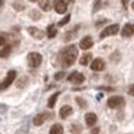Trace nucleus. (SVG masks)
Instances as JSON below:
<instances>
[{
	"instance_id": "nucleus-1",
	"label": "nucleus",
	"mask_w": 134,
	"mask_h": 134,
	"mask_svg": "<svg viewBox=\"0 0 134 134\" xmlns=\"http://www.w3.org/2000/svg\"><path fill=\"white\" fill-rule=\"evenodd\" d=\"M76 56H78V49H76V46L71 45V46H68V48L61 51L58 59H59L62 66H71L76 61Z\"/></svg>"
},
{
	"instance_id": "nucleus-2",
	"label": "nucleus",
	"mask_w": 134,
	"mask_h": 134,
	"mask_svg": "<svg viewBox=\"0 0 134 134\" xmlns=\"http://www.w3.org/2000/svg\"><path fill=\"white\" fill-rule=\"evenodd\" d=\"M27 64L30 68H38L42 64V55L38 52H32L27 55Z\"/></svg>"
},
{
	"instance_id": "nucleus-3",
	"label": "nucleus",
	"mask_w": 134,
	"mask_h": 134,
	"mask_svg": "<svg viewBox=\"0 0 134 134\" xmlns=\"http://www.w3.org/2000/svg\"><path fill=\"white\" fill-rule=\"evenodd\" d=\"M118 30H120V26H118V25H110V26H107L101 33H99V38L104 39V38H107V36L117 35V33H118Z\"/></svg>"
},
{
	"instance_id": "nucleus-4",
	"label": "nucleus",
	"mask_w": 134,
	"mask_h": 134,
	"mask_svg": "<svg viewBox=\"0 0 134 134\" xmlns=\"http://www.w3.org/2000/svg\"><path fill=\"white\" fill-rule=\"evenodd\" d=\"M15 78H16V71H9V74H7V76L4 78V81L0 84V91H3V90H6V88H9L10 85L13 84Z\"/></svg>"
},
{
	"instance_id": "nucleus-5",
	"label": "nucleus",
	"mask_w": 134,
	"mask_h": 134,
	"mask_svg": "<svg viewBox=\"0 0 134 134\" xmlns=\"http://www.w3.org/2000/svg\"><path fill=\"white\" fill-rule=\"evenodd\" d=\"M53 9L59 15L65 13L68 9V0H53Z\"/></svg>"
},
{
	"instance_id": "nucleus-6",
	"label": "nucleus",
	"mask_w": 134,
	"mask_h": 134,
	"mask_svg": "<svg viewBox=\"0 0 134 134\" xmlns=\"http://www.w3.org/2000/svg\"><path fill=\"white\" fill-rule=\"evenodd\" d=\"M68 81L72 82V84L79 85V84H82V82L85 81V76H84V74L78 72V71H74L72 74H69V75H68Z\"/></svg>"
},
{
	"instance_id": "nucleus-7",
	"label": "nucleus",
	"mask_w": 134,
	"mask_h": 134,
	"mask_svg": "<svg viewBox=\"0 0 134 134\" xmlns=\"http://www.w3.org/2000/svg\"><path fill=\"white\" fill-rule=\"evenodd\" d=\"M124 105V98L120 95H114L111 98H108V107L110 108H120Z\"/></svg>"
},
{
	"instance_id": "nucleus-8",
	"label": "nucleus",
	"mask_w": 134,
	"mask_h": 134,
	"mask_svg": "<svg viewBox=\"0 0 134 134\" xmlns=\"http://www.w3.org/2000/svg\"><path fill=\"white\" fill-rule=\"evenodd\" d=\"M51 117H52L51 113H41V114H38V115L33 117V124L35 125H42L46 120H49Z\"/></svg>"
},
{
	"instance_id": "nucleus-9",
	"label": "nucleus",
	"mask_w": 134,
	"mask_h": 134,
	"mask_svg": "<svg viewBox=\"0 0 134 134\" xmlns=\"http://www.w3.org/2000/svg\"><path fill=\"white\" fill-rule=\"evenodd\" d=\"M90 65H91V69L92 71H102L105 68V62H104V59H101V58L92 59Z\"/></svg>"
},
{
	"instance_id": "nucleus-10",
	"label": "nucleus",
	"mask_w": 134,
	"mask_h": 134,
	"mask_svg": "<svg viewBox=\"0 0 134 134\" xmlns=\"http://www.w3.org/2000/svg\"><path fill=\"white\" fill-rule=\"evenodd\" d=\"M92 45H94V41H92V38H91V36H85V38H82L81 42H79V48H81V49H84V51L91 49V48H92Z\"/></svg>"
},
{
	"instance_id": "nucleus-11",
	"label": "nucleus",
	"mask_w": 134,
	"mask_h": 134,
	"mask_svg": "<svg viewBox=\"0 0 134 134\" xmlns=\"http://www.w3.org/2000/svg\"><path fill=\"white\" fill-rule=\"evenodd\" d=\"M27 32H29L30 36H33V39H42L45 36V32H43V30H41L39 27L30 26V27H27Z\"/></svg>"
},
{
	"instance_id": "nucleus-12",
	"label": "nucleus",
	"mask_w": 134,
	"mask_h": 134,
	"mask_svg": "<svg viewBox=\"0 0 134 134\" xmlns=\"http://www.w3.org/2000/svg\"><path fill=\"white\" fill-rule=\"evenodd\" d=\"M134 35V25L133 23H127L121 30V36L122 38H130Z\"/></svg>"
},
{
	"instance_id": "nucleus-13",
	"label": "nucleus",
	"mask_w": 134,
	"mask_h": 134,
	"mask_svg": "<svg viewBox=\"0 0 134 134\" xmlns=\"http://www.w3.org/2000/svg\"><path fill=\"white\" fill-rule=\"evenodd\" d=\"M72 107L71 105H64V107L61 108V111H59V117L61 118H68V117L72 114Z\"/></svg>"
},
{
	"instance_id": "nucleus-14",
	"label": "nucleus",
	"mask_w": 134,
	"mask_h": 134,
	"mask_svg": "<svg viewBox=\"0 0 134 134\" xmlns=\"http://www.w3.org/2000/svg\"><path fill=\"white\" fill-rule=\"evenodd\" d=\"M85 122H87V125H90V127L95 125V122H97V115H95L94 113L85 114Z\"/></svg>"
},
{
	"instance_id": "nucleus-15",
	"label": "nucleus",
	"mask_w": 134,
	"mask_h": 134,
	"mask_svg": "<svg viewBox=\"0 0 134 134\" xmlns=\"http://www.w3.org/2000/svg\"><path fill=\"white\" fill-rule=\"evenodd\" d=\"M91 61H92V55H91V53H84V55L81 56V59H79V64L85 66V65H90Z\"/></svg>"
},
{
	"instance_id": "nucleus-16",
	"label": "nucleus",
	"mask_w": 134,
	"mask_h": 134,
	"mask_svg": "<svg viewBox=\"0 0 134 134\" xmlns=\"http://www.w3.org/2000/svg\"><path fill=\"white\" fill-rule=\"evenodd\" d=\"M49 134H64V127L61 124H53L49 130Z\"/></svg>"
},
{
	"instance_id": "nucleus-17",
	"label": "nucleus",
	"mask_w": 134,
	"mask_h": 134,
	"mask_svg": "<svg viewBox=\"0 0 134 134\" xmlns=\"http://www.w3.org/2000/svg\"><path fill=\"white\" fill-rule=\"evenodd\" d=\"M56 33H58V30H56V26L55 25H51V26H48V30H46V36L49 39H53L56 36Z\"/></svg>"
},
{
	"instance_id": "nucleus-18",
	"label": "nucleus",
	"mask_w": 134,
	"mask_h": 134,
	"mask_svg": "<svg viewBox=\"0 0 134 134\" xmlns=\"http://www.w3.org/2000/svg\"><path fill=\"white\" fill-rule=\"evenodd\" d=\"M10 52H12V46L6 45V46L3 48V49L0 51V58H7V56L10 55Z\"/></svg>"
},
{
	"instance_id": "nucleus-19",
	"label": "nucleus",
	"mask_w": 134,
	"mask_h": 134,
	"mask_svg": "<svg viewBox=\"0 0 134 134\" xmlns=\"http://www.w3.org/2000/svg\"><path fill=\"white\" fill-rule=\"evenodd\" d=\"M39 7H41L42 10H45V12H48V10L51 9V2L49 0H41V2H39Z\"/></svg>"
},
{
	"instance_id": "nucleus-20",
	"label": "nucleus",
	"mask_w": 134,
	"mask_h": 134,
	"mask_svg": "<svg viewBox=\"0 0 134 134\" xmlns=\"http://www.w3.org/2000/svg\"><path fill=\"white\" fill-rule=\"evenodd\" d=\"M58 97H59V92H55L52 97L49 98V101H48V107L49 108H53L55 107V102H56V99H58Z\"/></svg>"
},
{
	"instance_id": "nucleus-21",
	"label": "nucleus",
	"mask_w": 134,
	"mask_h": 134,
	"mask_svg": "<svg viewBox=\"0 0 134 134\" xmlns=\"http://www.w3.org/2000/svg\"><path fill=\"white\" fill-rule=\"evenodd\" d=\"M69 131H71L72 134H79V133L82 131V127H81L79 124H72V125L69 127Z\"/></svg>"
},
{
	"instance_id": "nucleus-22",
	"label": "nucleus",
	"mask_w": 134,
	"mask_h": 134,
	"mask_svg": "<svg viewBox=\"0 0 134 134\" xmlns=\"http://www.w3.org/2000/svg\"><path fill=\"white\" fill-rule=\"evenodd\" d=\"M27 81H29L27 76H23V78H20L18 82H16V87H18V88H25L27 85Z\"/></svg>"
},
{
	"instance_id": "nucleus-23",
	"label": "nucleus",
	"mask_w": 134,
	"mask_h": 134,
	"mask_svg": "<svg viewBox=\"0 0 134 134\" xmlns=\"http://www.w3.org/2000/svg\"><path fill=\"white\" fill-rule=\"evenodd\" d=\"M30 19H33V20H39L41 19V13L38 12V10H32V12L29 13Z\"/></svg>"
},
{
	"instance_id": "nucleus-24",
	"label": "nucleus",
	"mask_w": 134,
	"mask_h": 134,
	"mask_svg": "<svg viewBox=\"0 0 134 134\" xmlns=\"http://www.w3.org/2000/svg\"><path fill=\"white\" fill-rule=\"evenodd\" d=\"M69 19H71V16H69V15H66V16H65L64 19H62V20H59L58 26H64V25H66L68 22H69Z\"/></svg>"
},
{
	"instance_id": "nucleus-25",
	"label": "nucleus",
	"mask_w": 134,
	"mask_h": 134,
	"mask_svg": "<svg viewBox=\"0 0 134 134\" xmlns=\"http://www.w3.org/2000/svg\"><path fill=\"white\" fill-rule=\"evenodd\" d=\"M76 102H78V105H79L81 108H85V107H87V102H85L84 98H79V97H78V98H76Z\"/></svg>"
},
{
	"instance_id": "nucleus-26",
	"label": "nucleus",
	"mask_w": 134,
	"mask_h": 134,
	"mask_svg": "<svg viewBox=\"0 0 134 134\" xmlns=\"http://www.w3.org/2000/svg\"><path fill=\"white\" fill-rule=\"evenodd\" d=\"M64 76H65V72H62V71H61V72H56V74H55V79H56V81H61V79H64Z\"/></svg>"
},
{
	"instance_id": "nucleus-27",
	"label": "nucleus",
	"mask_w": 134,
	"mask_h": 134,
	"mask_svg": "<svg viewBox=\"0 0 134 134\" xmlns=\"http://www.w3.org/2000/svg\"><path fill=\"white\" fill-rule=\"evenodd\" d=\"M15 9L16 10H23L25 6H23V4H20V3H15Z\"/></svg>"
},
{
	"instance_id": "nucleus-28",
	"label": "nucleus",
	"mask_w": 134,
	"mask_h": 134,
	"mask_svg": "<svg viewBox=\"0 0 134 134\" xmlns=\"http://www.w3.org/2000/svg\"><path fill=\"white\" fill-rule=\"evenodd\" d=\"M4 42H6V38H4V35H0V46H3Z\"/></svg>"
},
{
	"instance_id": "nucleus-29",
	"label": "nucleus",
	"mask_w": 134,
	"mask_h": 134,
	"mask_svg": "<svg viewBox=\"0 0 134 134\" xmlns=\"http://www.w3.org/2000/svg\"><path fill=\"white\" fill-rule=\"evenodd\" d=\"M128 94L134 97V84H133V85H130V88H128Z\"/></svg>"
},
{
	"instance_id": "nucleus-30",
	"label": "nucleus",
	"mask_w": 134,
	"mask_h": 134,
	"mask_svg": "<svg viewBox=\"0 0 134 134\" xmlns=\"http://www.w3.org/2000/svg\"><path fill=\"white\" fill-rule=\"evenodd\" d=\"M99 2H101V0H97L95 2V4H94V12H97V10L99 9Z\"/></svg>"
},
{
	"instance_id": "nucleus-31",
	"label": "nucleus",
	"mask_w": 134,
	"mask_h": 134,
	"mask_svg": "<svg viewBox=\"0 0 134 134\" xmlns=\"http://www.w3.org/2000/svg\"><path fill=\"white\" fill-rule=\"evenodd\" d=\"M98 133H99V128L98 127H95L92 131H91V134H98Z\"/></svg>"
},
{
	"instance_id": "nucleus-32",
	"label": "nucleus",
	"mask_w": 134,
	"mask_h": 134,
	"mask_svg": "<svg viewBox=\"0 0 134 134\" xmlns=\"http://www.w3.org/2000/svg\"><path fill=\"white\" fill-rule=\"evenodd\" d=\"M121 2H122V6H124V7L128 6V0H121Z\"/></svg>"
},
{
	"instance_id": "nucleus-33",
	"label": "nucleus",
	"mask_w": 134,
	"mask_h": 134,
	"mask_svg": "<svg viewBox=\"0 0 134 134\" xmlns=\"http://www.w3.org/2000/svg\"><path fill=\"white\" fill-rule=\"evenodd\" d=\"M3 6V0H0V7Z\"/></svg>"
},
{
	"instance_id": "nucleus-34",
	"label": "nucleus",
	"mask_w": 134,
	"mask_h": 134,
	"mask_svg": "<svg viewBox=\"0 0 134 134\" xmlns=\"http://www.w3.org/2000/svg\"><path fill=\"white\" fill-rule=\"evenodd\" d=\"M131 7H133V10H134V2H133V3H131Z\"/></svg>"
},
{
	"instance_id": "nucleus-35",
	"label": "nucleus",
	"mask_w": 134,
	"mask_h": 134,
	"mask_svg": "<svg viewBox=\"0 0 134 134\" xmlns=\"http://www.w3.org/2000/svg\"><path fill=\"white\" fill-rule=\"evenodd\" d=\"M29 2H38V0H29Z\"/></svg>"
},
{
	"instance_id": "nucleus-36",
	"label": "nucleus",
	"mask_w": 134,
	"mask_h": 134,
	"mask_svg": "<svg viewBox=\"0 0 134 134\" xmlns=\"http://www.w3.org/2000/svg\"><path fill=\"white\" fill-rule=\"evenodd\" d=\"M71 2H74V0H71Z\"/></svg>"
}]
</instances>
